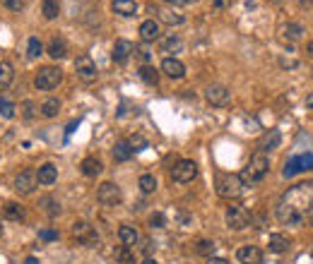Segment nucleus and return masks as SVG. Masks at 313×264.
I'll use <instances>...</instances> for the list:
<instances>
[{"label": "nucleus", "instance_id": "nucleus-52", "mask_svg": "<svg viewBox=\"0 0 313 264\" xmlns=\"http://www.w3.org/2000/svg\"><path fill=\"white\" fill-rule=\"evenodd\" d=\"M24 264H37V257H27V262Z\"/></svg>", "mask_w": 313, "mask_h": 264}, {"label": "nucleus", "instance_id": "nucleus-28", "mask_svg": "<svg viewBox=\"0 0 313 264\" xmlns=\"http://www.w3.org/2000/svg\"><path fill=\"white\" fill-rule=\"evenodd\" d=\"M279 142H282V135H279V130H270V132H265V137L260 139V152H272V149H277L279 146Z\"/></svg>", "mask_w": 313, "mask_h": 264}, {"label": "nucleus", "instance_id": "nucleus-29", "mask_svg": "<svg viewBox=\"0 0 313 264\" xmlns=\"http://www.w3.org/2000/svg\"><path fill=\"white\" fill-rule=\"evenodd\" d=\"M133 154H135V152H133V146L128 144V139H120V142H116V146H113V159L120 161V164H123V161H130Z\"/></svg>", "mask_w": 313, "mask_h": 264}, {"label": "nucleus", "instance_id": "nucleus-11", "mask_svg": "<svg viewBox=\"0 0 313 264\" xmlns=\"http://www.w3.org/2000/svg\"><path fill=\"white\" fill-rule=\"evenodd\" d=\"M205 99H207L210 106H227L231 101V91L224 84H210L205 89Z\"/></svg>", "mask_w": 313, "mask_h": 264}, {"label": "nucleus", "instance_id": "nucleus-2", "mask_svg": "<svg viewBox=\"0 0 313 264\" xmlns=\"http://www.w3.org/2000/svg\"><path fill=\"white\" fill-rule=\"evenodd\" d=\"M267 173H270V156L265 152H256L251 156V161L246 164V168L241 171L239 178L243 182V187H246V185H258Z\"/></svg>", "mask_w": 313, "mask_h": 264}, {"label": "nucleus", "instance_id": "nucleus-5", "mask_svg": "<svg viewBox=\"0 0 313 264\" xmlns=\"http://www.w3.org/2000/svg\"><path fill=\"white\" fill-rule=\"evenodd\" d=\"M224 221H227V226H229L231 231H243V228H248V223H251V214L246 207L231 204V207H227Z\"/></svg>", "mask_w": 313, "mask_h": 264}, {"label": "nucleus", "instance_id": "nucleus-41", "mask_svg": "<svg viewBox=\"0 0 313 264\" xmlns=\"http://www.w3.org/2000/svg\"><path fill=\"white\" fill-rule=\"evenodd\" d=\"M0 5H5L12 12H19V10L24 8V0H0Z\"/></svg>", "mask_w": 313, "mask_h": 264}, {"label": "nucleus", "instance_id": "nucleus-3", "mask_svg": "<svg viewBox=\"0 0 313 264\" xmlns=\"http://www.w3.org/2000/svg\"><path fill=\"white\" fill-rule=\"evenodd\" d=\"M63 82V70L55 67V65H46L34 74V87L39 91H53L58 89V84Z\"/></svg>", "mask_w": 313, "mask_h": 264}, {"label": "nucleus", "instance_id": "nucleus-34", "mask_svg": "<svg viewBox=\"0 0 313 264\" xmlns=\"http://www.w3.org/2000/svg\"><path fill=\"white\" fill-rule=\"evenodd\" d=\"M138 185H140V190L145 192V195H152V192L156 190V178L152 173H145V175H140V180H138Z\"/></svg>", "mask_w": 313, "mask_h": 264}, {"label": "nucleus", "instance_id": "nucleus-37", "mask_svg": "<svg viewBox=\"0 0 313 264\" xmlns=\"http://www.w3.org/2000/svg\"><path fill=\"white\" fill-rule=\"evenodd\" d=\"M15 103H12V101L8 99V96H0V116H3V118L5 120H12L15 118Z\"/></svg>", "mask_w": 313, "mask_h": 264}, {"label": "nucleus", "instance_id": "nucleus-36", "mask_svg": "<svg viewBox=\"0 0 313 264\" xmlns=\"http://www.w3.org/2000/svg\"><path fill=\"white\" fill-rule=\"evenodd\" d=\"M183 48V41L178 36H169L162 41V53H178Z\"/></svg>", "mask_w": 313, "mask_h": 264}, {"label": "nucleus", "instance_id": "nucleus-48", "mask_svg": "<svg viewBox=\"0 0 313 264\" xmlns=\"http://www.w3.org/2000/svg\"><path fill=\"white\" fill-rule=\"evenodd\" d=\"M227 3H229V0H214V3H212V5H214V8L220 10V8H224V5H227Z\"/></svg>", "mask_w": 313, "mask_h": 264}, {"label": "nucleus", "instance_id": "nucleus-50", "mask_svg": "<svg viewBox=\"0 0 313 264\" xmlns=\"http://www.w3.org/2000/svg\"><path fill=\"white\" fill-rule=\"evenodd\" d=\"M306 53H308V58H313V41H308V44H306Z\"/></svg>", "mask_w": 313, "mask_h": 264}, {"label": "nucleus", "instance_id": "nucleus-43", "mask_svg": "<svg viewBox=\"0 0 313 264\" xmlns=\"http://www.w3.org/2000/svg\"><path fill=\"white\" fill-rule=\"evenodd\" d=\"M133 53L138 55V58H140V60H142V63H145V65H147L149 60H152V55H149V51H147V48H138V46H135V48H133Z\"/></svg>", "mask_w": 313, "mask_h": 264}, {"label": "nucleus", "instance_id": "nucleus-7", "mask_svg": "<svg viewBox=\"0 0 313 264\" xmlns=\"http://www.w3.org/2000/svg\"><path fill=\"white\" fill-rule=\"evenodd\" d=\"M198 178V164L191 161V159H181V161H176V166L171 168V180L176 182H193Z\"/></svg>", "mask_w": 313, "mask_h": 264}, {"label": "nucleus", "instance_id": "nucleus-46", "mask_svg": "<svg viewBox=\"0 0 313 264\" xmlns=\"http://www.w3.org/2000/svg\"><path fill=\"white\" fill-rule=\"evenodd\" d=\"M207 264H229V262H227L224 257H210V259H207Z\"/></svg>", "mask_w": 313, "mask_h": 264}, {"label": "nucleus", "instance_id": "nucleus-19", "mask_svg": "<svg viewBox=\"0 0 313 264\" xmlns=\"http://www.w3.org/2000/svg\"><path fill=\"white\" fill-rule=\"evenodd\" d=\"M80 171H82V175H87V178H97V175H102L104 166L97 156H87V159H82V164H80Z\"/></svg>", "mask_w": 313, "mask_h": 264}, {"label": "nucleus", "instance_id": "nucleus-8", "mask_svg": "<svg viewBox=\"0 0 313 264\" xmlns=\"http://www.w3.org/2000/svg\"><path fill=\"white\" fill-rule=\"evenodd\" d=\"M97 200L102 202L104 207H116V204H120L123 202V192H120V187L116 185V182H102L99 185V190H97Z\"/></svg>", "mask_w": 313, "mask_h": 264}, {"label": "nucleus", "instance_id": "nucleus-40", "mask_svg": "<svg viewBox=\"0 0 313 264\" xmlns=\"http://www.w3.org/2000/svg\"><path fill=\"white\" fill-rule=\"evenodd\" d=\"M128 144L133 146V152H142V149L147 146V139H145L142 135H135V137H130L128 139Z\"/></svg>", "mask_w": 313, "mask_h": 264}, {"label": "nucleus", "instance_id": "nucleus-4", "mask_svg": "<svg viewBox=\"0 0 313 264\" xmlns=\"http://www.w3.org/2000/svg\"><path fill=\"white\" fill-rule=\"evenodd\" d=\"M241 192H243V182H241L239 175L234 173H224L217 175V195L222 200H239Z\"/></svg>", "mask_w": 313, "mask_h": 264}, {"label": "nucleus", "instance_id": "nucleus-45", "mask_svg": "<svg viewBox=\"0 0 313 264\" xmlns=\"http://www.w3.org/2000/svg\"><path fill=\"white\" fill-rule=\"evenodd\" d=\"M77 125H80V120H73V123H70V125H68V130H65V135L70 137L75 132V128H77Z\"/></svg>", "mask_w": 313, "mask_h": 264}, {"label": "nucleus", "instance_id": "nucleus-14", "mask_svg": "<svg viewBox=\"0 0 313 264\" xmlns=\"http://www.w3.org/2000/svg\"><path fill=\"white\" fill-rule=\"evenodd\" d=\"M159 36H162V27H159L156 19H145V22L140 24V39H142L145 44H154Z\"/></svg>", "mask_w": 313, "mask_h": 264}, {"label": "nucleus", "instance_id": "nucleus-12", "mask_svg": "<svg viewBox=\"0 0 313 264\" xmlns=\"http://www.w3.org/2000/svg\"><path fill=\"white\" fill-rule=\"evenodd\" d=\"M37 171H22V173L15 178V192L17 195H32L34 187H37Z\"/></svg>", "mask_w": 313, "mask_h": 264}, {"label": "nucleus", "instance_id": "nucleus-33", "mask_svg": "<svg viewBox=\"0 0 313 264\" xmlns=\"http://www.w3.org/2000/svg\"><path fill=\"white\" fill-rule=\"evenodd\" d=\"M41 53H44V44L39 41V36H29V41H27V58H29V60H37Z\"/></svg>", "mask_w": 313, "mask_h": 264}, {"label": "nucleus", "instance_id": "nucleus-27", "mask_svg": "<svg viewBox=\"0 0 313 264\" xmlns=\"http://www.w3.org/2000/svg\"><path fill=\"white\" fill-rule=\"evenodd\" d=\"M15 82V67L8 60H0V91H5Z\"/></svg>", "mask_w": 313, "mask_h": 264}, {"label": "nucleus", "instance_id": "nucleus-20", "mask_svg": "<svg viewBox=\"0 0 313 264\" xmlns=\"http://www.w3.org/2000/svg\"><path fill=\"white\" fill-rule=\"evenodd\" d=\"M118 240H120V245L133 247V245H138V243H140V233L135 231V226L123 223V226L118 228Z\"/></svg>", "mask_w": 313, "mask_h": 264}, {"label": "nucleus", "instance_id": "nucleus-26", "mask_svg": "<svg viewBox=\"0 0 313 264\" xmlns=\"http://www.w3.org/2000/svg\"><path fill=\"white\" fill-rule=\"evenodd\" d=\"M3 214H5V219H10V221H24V216H27V211H24V207H22L19 202H5Z\"/></svg>", "mask_w": 313, "mask_h": 264}, {"label": "nucleus", "instance_id": "nucleus-15", "mask_svg": "<svg viewBox=\"0 0 313 264\" xmlns=\"http://www.w3.org/2000/svg\"><path fill=\"white\" fill-rule=\"evenodd\" d=\"M133 48H135V46L130 44V41H126V39H118V41H116V46H113V53H111L113 63L126 65L130 60V55H133Z\"/></svg>", "mask_w": 313, "mask_h": 264}, {"label": "nucleus", "instance_id": "nucleus-53", "mask_svg": "<svg viewBox=\"0 0 313 264\" xmlns=\"http://www.w3.org/2000/svg\"><path fill=\"white\" fill-rule=\"evenodd\" d=\"M164 3H174V5H181V3H185V0H164Z\"/></svg>", "mask_w": 313, "mask_h": 264}, {"label": "nucleus", "instance_id": "nucleus-16", "mask_svg": "<svg viewBox=\"0 0 313 264\" xmlns=\"http://www.w3.org/2000/svg\"><path fill=\"white\" fill-rule=\"evenodd\" d=\"M236 259L241 264H260L263 259V252L258 250V245H241L236 250Z\"/></svg>", "mask_w": 313, "mask_h": 264}, {"label": "nucleus", "instance_id": "nucleus-31", "mask_svg": "<svg viewBox=\"0 0 313 264\" xmlns=\"http://www.w3.org/2000/svg\"><path fill=\"white\" fill-rule=\"evenodd\" d=\"M113 257H116V262L118 264H135V252H133V247H126L120 245L113 250Z\"/></svg>", "mask_w": 313, "mask_h": 264}, {"label": "nucleus", "instance_id": "nucleus-54", "mask_svg": "<svg viewBox=\"0 0 313 264\" xmlns=\"http://www.w3.org/2000/svg\"><path fill=\"white\" fill-rule=\"evenodd\" d=\"M0 236H3V219H0Z\"/></svg>", "mask_w": 313, "mask_h": 264}, {"label": "nucleus", "instance_id": "nucleus-17", "mask_svg": "<svg viewBox=\"0 0 313 264\" xmlns=\"http://www.w3.org/2000/svg\"><path fill=\"white\" fill-rule=\"evenodd\" d=\"M46 53L51 55L53 60H63L65 55H68V41H65L63 36H53L46 46Z\"/></svg>", "mask_w": 313, "mask_h": 264}, {"label": "nucleus", "instance_id": "nucleus-35", "mask_svg": "<svg viewBox=\"0 0 313 264\" xmlns=\"http://www.w3.org/2000/svg\"><path fill=\"white\" fill-rule=\"evenodd\" d=\"M39 207L46 211L48 216H58V214H60V204H58L53 197H41V200H39Z\"/></svg>", "mask_w": 313, "mask_h": 264}, {"label": "nucleus", "instance_id": "nucleus-13", "mask_svg": "<svg viewBox=\"0 0 313 264\" xmlns=\"http://www.w3.org/2000/svg\"><path fill=\"white\" fill-rule=\"evenodd\" d=\"M162 72L166 74V77H171V80H183L185 77V65L178 60V58H164L162 60Z\"/></svg>", "mask_w": 313, "mask_h": 264}, {"label": "nucleus", "instance_id": "nucleus-49", "mask_svg": "<svg viewBox=\"0 0 313 264\" xmlns=\"http://www.w3.org/2000/svg\"><path fill=\"white\" fill-rule=\"evenodd\" d=\"M306 106L313 108V91H308V96H306Z\"/></svg>", "mask_w": 313, "mask_h": 264}, {"label": "nucleus", "instance_id": "nucleus-25", "mask_svg": "<svg viewBox=\"0 0 313 264\" xmlns=\"http://www.w3.org/2000/svg\"><path fill=\"white\" fill-rule=\"evenodd\" d=\"M60 106H63V103H60V99H55V96H48L46 101H41V106H39V113H41V116H44V118H55V116H58V113H60Z\"/></svg>", "mask_w": 313, "mask_h": 264}, {"label": "nucleus", "instance_id": "nucleus-55", "mask_svg": "<svg viewBox=\"0 0 313 264\" xmlns=\"http://www.w3.org/2000/svg\"><path fill=\"white\" fill-rule=\"evenodd\" d=\"M311 226H313V219H311Z\"/></svg>", "mask_w": 313, "mask_h": 264}, {"label": "nucleus", "instance_id": "nucleus-51", "mask_svg": "<svg viewBox=\"0 0 313 264\" xmlns=\"http://www.w3.org/2000/svg\"><path fill=\"white\" fill-rule=\"evenodd\" d=\"M142 264H159V262H156V259H152V257H145V262H142Z\"/></svg>", "mask_w": 313, "mask_h": 264}, {"label": "nucleus", "instance_id": "nucleus-44", "mask_svg": "<svg viewBox=\"0 0 313 264\" xmlns=\"http://www.w3.org/2000/svg\"><path fill=\"white\" fill-rule=\"evenodd\" d=\"M39 238H41V240H58V231L44 228V231H39Z\"/></svg>", "mask_w": 313, "mask_h": 264}, {"label": "nucleus", "instance_id": "nucleus-22", "mask_svg": "<svg viewBox=\"0 0 313 264\" xmlns=\"http://www.w3.org/2000/svg\"><path fill=\"white\" fill-rule=\"evenodd\" d=\"M37 180L41 182V185H53V182L58 180V168H55L53 164H41L37 171Z\"/></svg>", "mask_w": 313, "mask_h": 264}, {"label": "nucleus", "instance_id": "nucleus-6", "mask_svg": "<svg viewBox=\"0 0 313 264\" xmlns=\"http://www.w3.org/2000/svg\"><path fill=\"white\" fill-rule=\"evenodd\" d=\"M73 236L82 243L84 247H97L99 245V233H97V228L92 223H87V221H75L73 223Z\"/></svg>", "mask_w": 313, "mask_h": 264}, {"label": "nucleus", "instance_id": "nucleus-24", "mask_svg": "<svg viewBox=\"0 0 313 264\" xmlns=\"http://www.w3.org/2000/svg\"><path fill=\"white\" fill-rule=\"evenodd\" d=\"M279 34H282V39L285 41H299V39L304 36V27L301 24H296V22H287V24H282L279 27Z\"/></svg>", "mask_w": 313, "mask_h": 264}, {"label": "nucleus", "instance_id": "nucleus-39", "mask_svg": "<svg viewBox=\"0 0 313 264\" xmlns=\"http://www.w3.org/2000/svg\"><path fill=\"white\" fill-rule=\"evenodd\" d=\"M37 103L34 101H22V106H19V113H22V118L24 120H32L34 116H37Z\"/></svg>", "mask_w": 313, "mask_h": 264}, {"label": "nucleus", "instance_id": "nucleus-21", "mask_svg": "<svg viewBox=\"0 0 313 264\" xmlns=\"http://www.w3.org/2000/svg\"><path fill=\"white\" fill-rule=\"evenodd\" d=\"M111 8L116 15L120 17H135V12H138V3L135 0H113L111 3Z\"/></svg>", "mask_w": 313, "mask_h": 264}, {"label": "nucleus", "instance_id": "nucleus-42", "mask_svg": "<svg viewBox=\"0 0 313 264\" xmlns=\"http://www.w3.org/2000/svg\"><path fill=\"white\" fill-rule=\"evenodd\" d=\"M149 226H152V228H164L166 226L164 214H159V211H156V214H152V216H149Z\"/></svg>", "mask_w": 313, "mask_h": 264}, {"label": "nucleus", "instance_id": "nucleus-1", "mask_svg": "<svg viewBox=\"0 0 313 264\" xmlns=\"http://www.w3.org/2000/svg\"><path fill=\"white\" fill-rule=\"evenodd\" d=\"M277 219L282 226H304L313 219V180L299 182L282 195L277 204Z\"/></svg>", "mask_w": 313, "mask_h": 264}, {"label": "nucleus", "instance_id": "nucleus-10", "mask_svg": "<svg viewBox=\"0 0 313 264\" xmlns=\"http://www.w3.org/2000/svg\"><path fill=\"white\" fill-rule=\"evenodd\" d=\"M75 74L82 80L84 84H92L97 80V65L89 55H80L77 60H75Z\"/></svg>", "mask_w": 313, "mask_h": 264}, {"label": "nucleus", "instance_id": "nucleus-9", "mask_svg": "<svg viewBox=\"0 0 313 264\" xmlns=\"http://www.w3.org/2000/svg\"><path fill=\"white\" fill-rule=\"evenodd\" d=\"M313 168V154H299V156H292L289 161H287L285 171H282V175L285 178H294L296 173H304V171H311Z\"/></svg>", "mask_w": 313, "mask_h": 264}, {"label": "nucleus", "instance_id": "nucleus-47", "mask_svg": "<svg viewBox=\"0 0 313 264\" xmlns=\"http://www.w3.org/2000/svg\"><path fill=\"white\" fill-rule=\"evenodd\" d=\"M140 250H142L145 255H149V252H152V243H149V240H142V247H140Z\"/></svg>", "mask_w": 313, "mask_h": 264}, {"label": "nucleus", "instance_id": "nucleus-30", "mask_svg": "<svg viewBox=\"0 0 313 264\" xmlns=\"http://www.w3.org/2000/svg\"><path fill=\"white\" fill-rule=\"evenodd\" d=\"M41 15H44V19H55L58 15H60V3L58 0H44L41 3Z\"/></svg>", "mask_w": 313, "mask_h": 264}, {"label": "nucleus", "instance_id": "nucleus-23", "mask_svg": "<svg viewBox=\"0 0 313 264\" xmlns=\"http://www.w3.org/2000/svg\"><path fill=\"white\" fill-rule=\"evenodd\" d=\"M149 12H154V15H159V19L162 22H166V24H174V27H178V24H183L185 17L183 15H178V12H174V10H156L154 5H149Z\"/></svg>", "mask_w": 313, "mask_h": 264}, {"label": "nucleus", "instance_id": "nucleus-32", "mask_svg": "<svg viewBox=\"0 0 313 264\" xmlns=\"http://www.w3.org/2000/svg\"><path fill=\"white\" fill-rule=\"evenodd\" d=\"M140 80L147 82L149 87H156V84H159V72H156L152 65H142V67H140Z\"/></svg>", "mask_w": 313, "mask_h": 264}, {"label": "nucleus", "instance_id": "nucleus-18", "mask_svg": "<svg viewBox=\"0 0 313 264\" xmlns=\"http://www.w3.org/2000/svg\"><path fill=\"white\" fill-rule=\"evenodd\" d=\"M267 247H270V252H275V255H285L287 250H289V238H287L285 233H270Z\"/></svg>", "mask_w": 313, "mask_h": 264}, {"label": "nucleus", "instance_id": "nucleus-38", "mask_svg": "<svg viewBox=\"0 0 313 264\" xmlns=\"http://www.w3.org/2000/svg\"><path fill=\"white\" fill-rule=\"evenodd\" d=\"M195 252L203 257H212L214 255V243H212V240H198V243H195Z\"/></svg>", "mask_w": 313, "mask_h": 264}]
</instances>
